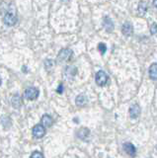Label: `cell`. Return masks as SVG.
Here are the masks:
<instances>
[{"mask_svg":"<svg viewBox=\"0 0 157 158\" xmlns=\"http://www.w3.org/2000/svg\"><path fill=\"white\" fill-rule=\"evenodd\" d=\"M72 51L70 48H62L57 56V60L60 62L68 61L72 56Z\"/></svg>","mask_w":157,"mask_h":158,"instance_id":"obj_1","label":"cell"},{"mask_svg":"<svg viewBox=\"0 0 157 158\" xmlns=\"http://www.w3.org/2000/svg\"><path fill=\"white\" fill-rule=\"evenodd\" d=\"M39 90L35 87H29L25 90V93H24V96H25L26 99L28 100H36V99L39 97Z\"/></svg>","mask_w":157,"mask_h":158,"instance_id":"obj_2","label":"cell"},{"mask_svg":"<svg viewBox=\"0 0 157 158\" xmlns=\"http://www.w3.org/2000/svg\"><path fill=\"white\" fill-rule=\"evenodd\" d=\"M3 21H4V23H5V25H7V26H14V25L17 23L18 18H17L15 13L8 12L5 14V16H4Z\"/></svg>","mask_w":157,"mask_h":158,"instance_id":"obj_3","label":"cell"},{"mask_svg":"<svg viewBox=\"0 0 157 158\" xmlns=\"http://www.w3.org/2000/svg\"><path fill=\"white\" fill-rule=\"evenodd\" d=\"M95 80H96V83L99 86H104V85H106L107 82H108V75H107V73L105 71H103V70L98 71L97 74H96Z\"/></svg>","mask_w":157,"mask_h":158,"instance_id":"obj_4","label":"cell"},{"mask_svg":"<svg viewBox=\"0 0 157 158\" xmlns=\"http://www.w3.org/2000/svg\"><path fill=\"white\" fill-rule=\"evenodd\" d=\"M46 135V128L43 125H36L33 127V135L36 138H42Z\"/></svg>","mask_w":157,"mask_h":158,"instance_id":"obj_5","label":"cell"},{"mask_svg":"<svg viewBox=\"0 0 157 158\" xmlns=\"http://www.w3.org/2000/svg\"><path fill=\"white\" fill-rule=\"evenodd\" d=\"M122 32L125 36L130 37L134 33V27H132V25L130 22H126L122 27Z\"/></svg>","mask_w":157,"mask_h":158,"instance_id":"obj_6","label":"cell"},{"mask_svg":"<svg viewBox=\"0 0 157 158\" xmlns=\"http://www.w3.org/2000/svg\"><path fill=\"white\" fill-rule=\"evenodd\" d=\"M140 115V107L137 105V104H134L130 108V116L131 118H137Z\"/></svg>","mask_w":157,"mask_h":158,"instance_id":"obj_7","label":"cell"},{"mask_svg":"<svg viewBox=\"0 0 157 158\" xmlns=\"http://www.w3.org/2000/svg\"><path fill=\"white\" fill-rule=\"evenodd\" d=\"M124 149H125V151L130 156H132V157L135 156L136 149H135V147H134V144H132V143H130V142H126L125 144H124Z\"/></svg>","mask_w":157,"mask_h":158,"instance_id":"obj_8","label":"cell"},{"mask_svg":"<svg viewBox=\"0 0 157 158\" xmlns=\"http://www.w3.org/2000/svg\"><path fill=\"white\" fill-rule=\"evenodd\" d=\"M103 25H104V28L106 29L107 32L112 33L113 30H114V23H113L112 19L109 17H105L103 20Z\"/></svg>","mask_w":157,"mask_h":158,"instance_id":"obj_9","label":"cell"},{"mask_svg":"<svg viewBox=\"0 0 157 158\" xmlns=\"http://www.w3.org/2000/svg\"><path fill=\"white\" fill-rule=\"evenodd\" d=\"M53 123V120L51 116L48 115H43L42 117V125L45 127H50L52 126Z\"/></svg>","mask_w":157,"mask_h":158,"instance_id":"obj_10","label":"cell"},{"mask_svg":"<svg viewBox=\"0 0 157 158\" xmlns=\"http://www.w3.org/2000/svg\"><path fill=\"white\" fill-rule=\"evenodd\" d=\"M87 102H88V99H87V97L84 95V94H80V95H78V96L76 97L75 103H76V105H77V106L83 107V106H85V105H86Z\"/></svg>","mask_w":157,"mask_h":158,"instance_id":"obj_11","label":"cell"},{"mask_svg":"<svg viewBox=\"0 0 157 158\" xmlns=\"http://www.w3.org/2000/svg\"><path fill=\"white\" fill-rule=\"evenodd\" d=\"M77 73V68L76 67H73V66H68L66 67L65 71H64V74L65 76L68 78V79H71L73 78Z\"/></svg>","mask_w":157,"mask_h":158,"instance_id":"obj_12","label":"cell"},{"mask_svg":"<svg viewBox=\"0 0 157 158\" xmlns=\"http://www.w3.org/2000/svg\"><path fill=\"white\" fill-rule=\"evenodd\" d=\"M149 77L152 80H157V63L151 64L149 67Z\"/></svg>","mask_w":157,"mask_h":158,"instance_id":"obj_13","label":"cell"},{"mask_svg":"<svg viewBox=\"0 0 157 158\" xmlns=\"http://www.w3.org/2000/svg\"><path fill=\"white\" fill-rule=\"evenodd\" d=\"M22 105V99L19 95H14L12 98V106L15 109H19Z\"/></svg>","mask_w":157,"mask_h":158,"instance_id":"obj_14","label":"cell"},{"mask_svg":"<svg viewBox=\"0 0 157 158\" xmlns=\"http://www.w3.org/2000/svg\"><path fill=\"white\" fill-rule=\"evenodd\" d=\"M89 133H90V131H89V130H88V128H86V127H82L81 130L78 131L77 135H78V137H79V138H81V139H85V138H86L88 135H89Z\"/></svg>","mask_w":157,"mask_h":158,"instance_id":"obj_15","label":"cell"},{"mask_svg":"<svg viewBox=\"0 0 157 158\" xmlns=\"http://www.w3.org/2000/svg\"><path fill=\"white\" fill-rule=\"evenodd\" d=\"M146 10H147V4L144 1H141L139 3V5H138V12H139V14L143 16V15L146 13Z\"/></svg>","mask_w":157,"mask_h":158,"instance_id":"obj_16","label":"cell"},{"mask_svg":"<svg viewBox=\"0 0 157 158\" xmlns=\"http://www.w3.org/2000/svg\"><path fill=\"white\" fill-rule=\"evenodd\" d=\"M53 66H55V62H53V60H52V59H47V60L45 61V67L48 71L52 70V69L53 68Z\"/></svg>","mask_w":157,"mask_h":158,"instance_id":"obj_17","label":"cell"},{"mask_svg":"<svg viewBox=\"0 0 157 158\" xmlns=\"http://www.w3.org/2000/svg\"><path fill=\"white\" fill-rule=\"evenodd\" d=\"M98 49H99V52H101V54H104L107 51V46L104 44V43H100L98 44Z\"/></svg>","mask_w":157,"mask_h":158,"instance_id":"obj_18","label":"cell"},{"mask_svg":"<svg viewBox=\"0 0 157 158\" xmlns=\"http://www.w3.org/2000/svg\"><path fill=\"white\" fill-rule=\"evenodd\" d=\"M30 158H43V155L42 154L41 152H39V151H35L34 153H32V155Z\"/></svg>","mask_w":157,"mask_h":158,"instance_id":"obj_19","label":"cell"},{"mask_svg":"<svg viewBox=\"0 0 157 158\" xmlns=\"http://www.w3.org/2000/svg\"><path fill=\"white\" fill-rule=\"evenodd\" d=\"M150 32L152 35H157V24H153L150 28Z\"/></svg>","mask_w":157,"mask_h":158,"instance_id":"obj_20","label":"cell"},{"mask_svg":"<svg viewBox=\"0 0 157 158\" xmlns=\"http://www.w3.org/2000/svg\"><path fill=\"white\" fill-rule=\"evenodd\" d=\"M56 92L60 93V94H61L63 92V85L62 84H60V86H58V88L56 89Z\"/></svg>","mask_w":157,"mask_h":158,"instance_id":"obj_21","label":"cell"},{"mask_svg":"<svg viewBox=\"0 0 157 158\" xmlns=\"http://www.w3.org/2000/svg\"><path fill=\"white\" fill-rule=\"evenodd\" d=\"M153 5L157 8V0H154V1H153Z\"/></svg>","mask_w":157,"mask_h":158,"instance_id":"obj_22","label":"cell"},{"mask_svg":"<svg viewBox=\"0 0 157 158\" xmlns=\"http://www.w3.org/2000/svg\"><path fill=\"white\" fill-rule=\"evenodd\" d=\"M1 83H2V79H1V77H0V85H1Z\"/></svg>","mask_w":157,"mask_h":158,"instance_id":"obj_23","label":"cell"}]
</instances>
